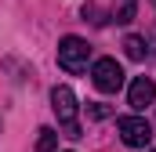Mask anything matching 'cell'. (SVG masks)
<instances>
[{"mask_svg": "<svg viewBox=\"0 0 156 152\" xmlns=\"http://www.w3.org/2000/svg\"><path fill=\"white\" fill-rule=\"evenodd\" d=\"M91 80H94V87L102 94H116L123 87V69L116 65V58H98L94 69H91Z\"/></svg>", "mask_w": 156, "mask_h": 152, "instance_id": "cell-4", "label": "cell"}, {"mask_svg": "<svg viewBox=\"0 0 156 152\" xmlns=\"http://www.w3.org/2000/svg\"><path fill=\"white\" fill-rule=\"evenodd\" d=\"M134 4H138V0H120V7L109 15V18H113V22H120V26H127V22L134 18Z\"/></svg>", "mask_w": 156, "mask_h": 152, "instance_id": "cell-8", "label": "cell"}, {"mask_svg": "<svg viewBox=\"0 0 156 152\" xmlns=\"http://www.w3.org/2000/svg\"><path fill=\"white\" fill-rule=\"evenodd\" d=\"M51 109L58 116V123L66 127V138H80V123H76V94L62 83L51 91Z\"/></svg>", "mask_w": 156, "mask_h": 152, "instance_id": "cell-1", "label": "cell"}, {"mask_svg": "<svg viewBox=\"0 0 156 152\" xmlns=\"http://www.w3.org/2000/svg\"><path fill=\"white\" fill-rule=\"evenodd\" d=\"M58 149V134L51 127H40V138H37V152H55Z\"/></svg>", "mask_w": 156, "mask_h": 152, "instance_id": "cell-6", "label": "cell"}, {"mask_svg": "<svg viewBox=\"0 0 156 152\" xmlns=\"http://www.w3.org/2000/svg\"><path fill=\"white\" fill-rule=\"evenodd\" d=\"M87 58H91V47H87V40L80 36H66L58 43V65L66 69V73H83L87 69Z\"/></svg>", "mask_w": 156, "mask_h": 152, "instance_id": "cell-2", "label": "cell"}, {"mask_svg": "<svg viewBox=\"0 0 156 152\" xmlns=\"http://www.w3.org/2000/svg\"><path fill=\"white\" fill-rule=\"evenodd\" d=\"M153 4H156V0H153Z\"/></svg>", "mask_w": 156, "mask_h": 152, "instance_id": "cell-10", "label": "cell"}, {"mask_svg": "<svg viewBox=\"0 0 156 152\" xmlns=\"http://www.w3.org/2000/svg\"><path fill=\"white\" fill-rule=\"evenodd\" d=\"M123 51H127V58L142 62V58H145V40H142V36H127V40H123Z\"/></svg>", "mask_w": 156, "mask_h": 152, "instance_id": "cell-7", "label": "cell"}, {"mask_svg": "<svg viewBox=\"0 0 156 152\" xmlns=\"http://www.w3.org/2000/svg\"><path fill=\"white\" fill-rule=\"evenodd\" d=\"M153 152H156V149H153Z\"/></svg>", "mask_w": 156, "mask_h": 152, "instance_id": "cell-11", "label": "cell"}, {"mask_svg": "<svg viewBox=\"0 0 156 152\" xmlns=\"http://www.w3.org/2000/svg\"><path fill=\"white\" fill-rule=\"evenodd\" d=\"M127 102H131L134 109L153 105V102H156V83L149 80V76H138V80L131 83V91H127Z\"/></svg>", "mask_w": 156, "mask_h": 152, "instance_id": "cell-5", "label": "cell"}, {"mask_svg": "<svg viewBox=\"0 0 156 152\" xmlns=\"http://www.w3.org/2000/svg\"><path fill=\"white\" fill-rule=\"evenodd\" d=\"M87 112L94 116V119H105V116L113 112V109H109V105H87Z\"/></svg>", "mask_w": 156, "mask_h": 152, "instance_id": "cell-9", "label": "cell"}, {"mask_svg": "<svg viewBox=\"0 0 156 152\" xmlns=\"http://www.w3.org/2000/svg\"><path fill=\"white\" fill-rule=\"evenodd\" d=\"M116 130H120V138H123L127 149H145V145L153 141V127H149V119H142V116H120Z\"/></svg>", "mask_w": 156, "mask_h": 152, "instance_id": "cell-3", "label": "cell"}]
</instances>
